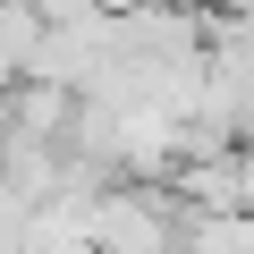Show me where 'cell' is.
I'll list each match as a JSON object with an SVG mask.
<instances>
[{"instance_id": "1", "label": "cell", "mask_w": 254, "mask_h": 254, "mask_svg": "<svg viewBox=\"0 0 254 254\" xmlns=\"http://www.w3.org/2000/svg\"><path fill=\"white\" fill-rule=\"evenodd\" d=\"M178 254H254L246 203H178Z\"/></svg>"}]
</instances>
